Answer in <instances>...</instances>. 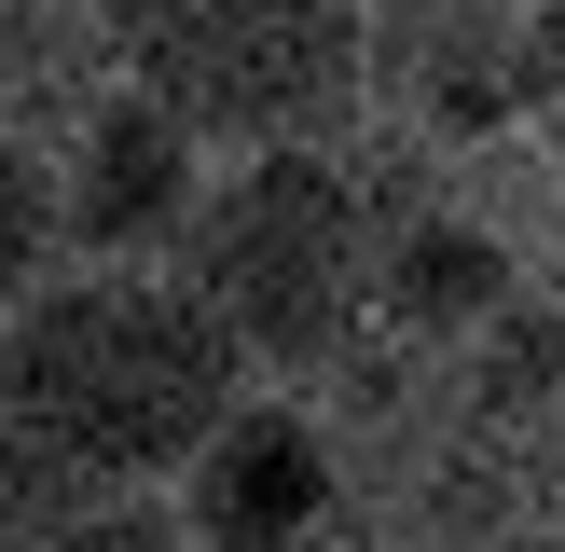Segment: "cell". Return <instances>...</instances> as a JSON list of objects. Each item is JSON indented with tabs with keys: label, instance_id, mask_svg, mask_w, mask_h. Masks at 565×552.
I'll use <instances>...</instances> for the list:
<instances>
[{
	"label": "cell",
	"instance_id": "cell-1",
	"mask_svg": "<svg viewBox=\"0 0 565 552\" xmlns=\"http://www.w3.org/2000/svg\"><path fill=\"white\" fill-rule=\"evenodd\" d=\"M248 401V346L180 263H83L0 304V414L83 456L97 484H180V456Z\"/></svg>",
	"mask_w": 565,
	"mask_h": 552
},
{
	"label": "cell",
	"instance_id": "cell-2",
	"mask_svg": "<svg viewBox=\"0 0 565 552\" xmlns=\"http://www.w3.org/2000/svg\"><path fill=\"white\" fill-rule=\"evenodd\" d=\"M180 276L248 346V373H331L359 346V318H386V235L318 138L221 166L193 235H180Z\"/></svg>",
	"mask_w": 565,
	"mask_h": 552
},
{
	"label": "cell",
	"instance_id": "cell-3",
	"mask_svg": "<svg viewBox=\"0 0 565 552\" xmlns=\"http://www.w3.org/2000/svg\"><path fill=\"white\" fill-rule=\"evenodd\" d=\"M125 83H152L207 152H290L373 70L359 0H125Z\"/></svg>",
	"mask_w": 565,
	"mask_h": 552
},
{
	"label": "cell",
	"instance_id": "cell-4",
	"mask_svg": "<svg viewBox=\"0 0 565 552\" xmlns=\"http://www.w3.org/2000/svg\"><path fill=\"white\" fill-rule=\"evenodd\" d=\"M207 138L152 97V83H97L83 125L55 138V193H70V263H180L193 208H207Z\"/></svg>",
	"mask_w": 565,
	"mask_h": 552
},
{
	"label": "cell",
	"instance_id": "cell-5",
	"mask_svg": "<svg viewBox=\"0 0 565 552\" xmlns=\"http://www.w3.org/2000/svg\"><path fill=\"white\" fill-rule=\"evenodd\" d=\"M166 497H180V524L207 552H318L331 511H345V456H331V428L303 401H263V386H248V401L180 456Z\"/></svg>",
	"mask_w": 565,
	"mask_h": 552
},
{
	"label": "cell",
	"instance_id": "cell-6",
	"mask_svg": "<svg viewBox=\"0 0 565 552\" xmlns=\"http://www.w3.org/2000/svg\"><path fill=\"white\" fill-rule=\"evenodd\" d=\"M359 42H373V83L414 125H483L524 83V14L511 0H359Z\"/></svg>",
	"mask_w": 565,
	"mask_h": 552
},
{
	"label": "cell",
	"instance_id": "cell-7",
	"mask_svg": "<svg viewBox=\"0 0 565 552\" xmlns=\"http://www.w3.org/2000/svg\"><path fill=\"white\" fill-rule=\"evenodd\" d=\"M511 304H524V276H511V248H497L483 221H401V235H386V318L401 331L469 346V331L511 318Z\"/></svg>",
	"mask_w": 565,
	"mask_h": 552
},
{
	"label": "cell",
	"instance_id": "cell-8",
	"mask_svg": "<svg viewBox=\"0 0 565 552\" xmlns=\"http://www.w3.org/2000/svg\"><path fill=\"white\" fill-rule=\"evenodd\" d=\"M97 497H110V484H97L83 456H55L28 414H0V552H42L55 524H83Z\"/></svg>",
	"mask_w": 565,
	"mask_h": 552
},
{
	"label": "cell",
	"instance_id": "cell-9",
	"mask_svg": "<svg viewBox=\"0 0 565 552\" xmlns=\"http://www.w3.org/2000/svg\"><path fill=\"white\" fill-rule=\"evenodd\" d=\"M55 263H70V193H55V152L0 138V304H28Z\"/></svg>",
	"mask_w": 565,
	"mask_h": 552
},
{
	"label": "cell",
	"instance_id": "cell-10",
	"mask_svg": "<svg viewBox=\"0 0 565 552\" xmlns=\"http://www.w3.org/2000/svg\"><path fill=\"white\" fill-rule=\"evenodd\" d=\"M456 359L483 373V401H539V373H565V318H552L539 290H524L511 318H483V331H469Z\"/></svg>",
	"mask_w": 565,
	"mask_h": 552
},
{
	"label": "cell",
	"instance_id": "cell-11",
	"mask_svg": "<svg viewBox=\"0 0 565 552\" xmlns=\"http://www.w3.org/2000/svg\"><path fill=\"white\" fill-rule=\"evenodd\" d=\"M42 552H207V539L180 524V497H138V484H110L97 511H83V524H55Z\"/></svg>",
	"mask_w": 565,
	"mask_h": 552
},
{
	"label": "cell",
	"instance_id": "cell-12",
	"mask_svg": "<svg viewBox=\"0 0 565 552\" xmlns=\"http://www.w3.org/2000/svg\"><path fill=\"white\" fill-rule=\"evenodd\" d=\"M469 552H565L552 524H497V539H469Z\"/></svg>",
	"mask_w": 565,
	"mask_h": 552
}]
</instances>
